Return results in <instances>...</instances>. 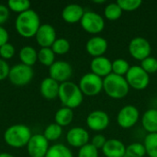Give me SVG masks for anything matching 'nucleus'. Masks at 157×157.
<instances>
[{"label":"nucleus","instance_id":"nucleus-1","mask_svg":"<svg viewBox=\"0 0 157 157\" xmlns=\"http://www.w3.org/2000/svg\"><path fill=\"white\" fill-rule=\"evenodd\" d=\"M103 90L109 98L121 99L128 95L130 86L125 77L111 73L103 79Z\"/></svg>","mask_w":157,"mask_h":157},{"label":"nucleus","instance_id":"nucleus-2","mask_svg":"<svg viewBox=\"0 0 157 157\" xmlns=\"http://www.w3.org/2000/svg\"><path fill=\"white\" fill-rule=\"evenodd\" d=\"M40 28V18L33 10H27L20 13L16 19V29L17 32L25 38H31L36 35Z\"/></svg>","mask_w":157,"mask_h":157},{"label":"nucleus","instance_id":"nucleus-3","mask_svg":"<svg viewBox=\"0 0 157 157\" xmlns=\"http://www.w3.org/2000/svg\"><path fill=\"white\" fill-rule=\"evenodd\" d=\"M58 97L65 108L75 109L83 102V93L79 86L73 82H64L60 85Z\"/></svg>","mask_w":157,"mask_h":157},{"label":"nucleus","instance_id":"nucleus-4","mask_svg":"<svg viewBox=\"0 0 157 157\" xmlns=\"http://www.w3.org/2000/svg\"><path fill=\"white\" fill-rule=\"evenodd\" d=\"M30 138V130L29 129V127L21 124L9 127L4 134V139L6 143L15 148H20L28 144Z\"/></svg>","mask_w":157,"mask_h":157},{"label":"nucleus","instance_id":"nucleus-5","mask_svg":"<svg viewBox=\"0 0 157 157\" xmlns=\"http://www.w3.org/2000/svg\"><path fill=\"white\" fill-rule=\"evenodd\" d=\"M79 88L83 95L89 97L97 96L103 89V79L93 73L86 74L80 79Z\"/></svg>","mask_w":157,"mask_h":157},{"label":"nucleus","instance_id":"nucleus-6","mask_svg":"<svg viewBox=\"0 0 157 157\" xmlns=\"http://www.w3.org/2000/svg\"><path fill=\"white\" fill-rule=\"evenodd\" d=\"M126 81L128 85L136 89V90H144L145 89L150 83L149 75L141 67V66H131L130 70L126 74Z\"/></svg>","mask_w":157,"mask_h":157},{"label":"nucleus","instance_id":"nucleus-7","mask_svg":"<svg viewBox=\"0 0 157 157\" xmlns=\"http://www.w3.org/2000/svg\"><path fill=\"white\" fill-rule=\"evenodd\" d=\"M80 23L82 28L91 34H98L105 28L104 18L99 14L93 11L85 12Z\"/></svg>","mask_w":157,"mask_h":157},{"label":"nucleus","instance_id":"nucleus-8","mask_svg":"<svg viewBox=\"0 0 157 157\" xmlns=\"http://www.w3.org/2000/svg\"><path fill=\"white\" fill-rule=\"evenodd\" d=\"M152 48L150 42L143 37L133 38L129 44V52L131 55L139 61H143L150 56Z\"/></svg>","mask_w":157,"mask_h":157},{"label":"nucleus","instance_id":"nucleus-9","mask_svg":"<svg viewBox=\"0 0 157 157\" xmlns=\"http://www.w3.org/2000/svg\"><path fill=\"white\" fill-rule=\"evenodd\" d=\"M9 80L16 86H24L30 82L33 77V70L30 66L23 63L17 64L10 69L8 75Z\"/></svg>","mask_w":157,"mask_h":157},{"label":"nucleus","instance_id":"nucleus-10","mask_svg":"<svg viewBox=\"0 0 157 157\" xmlns=\"http://www.w3.org/2000/svg\"><path fill=\"white\" fill-rule=\"evenodd\" d=\"M140 117L139 110L136 107L128 105L123 107L118 113L117 122L120 127L123 129H130L133 127Z\"/></svg>","mask_w":157,"mask_h":157},{"label":"nucleus","instance_id":"nucleus-11","mask_svg":"<svg viewBox=\"0 0 157 157\" xmlns=\"http://www.w3.org/2000/svg\"><path fill=\"white\" fill-rule=\"evenodd\" d=\"M27 145L29 155L31 157H45L49 150L48 140L42 134L31 136Z\"/></svg>","mask_w":157,"mask_h":157},{"label":"nucleus","instance_id":"nucleus-12","mask_svg":"<svg viewBox=\"0 0 157 157\" xmlns=\"http://www.w3.org/2000/svg\"><path fill=\"white\" fill-rule=\"evenodd\" d=\"M50 77L57 82H67V80L72 76L73 69L72 66L63 61H58L53 63L52 65L50 66Z\"/></svg>","mask_w":157,"mask_h":157},{"label":"nucleus","instance_id":"nucleus-13","mask_svg":"<svg viewBox=\"0 0 157 157\" xmlns=\"http://www.w3.org/2000/svg\"><path fill=\"white\" fill-rule=\"evenodd\" d=\"M86 124L92 131L100 132L108 128L109 124V117L103 110H94L87 116Z\"/></svg>","mask_w":157,"mask_h":157},{"label":"nucleus","instance_id":"nucleus-14","mask_svg":"<svg viewBox=\"0 0 157 157\" xmlns=\"http://www.w3.org/2000/svg\"><path fill=\"white\" fill-rule=\"evenodd\" d=\"M56 32L52 26L49 24H44L40 26L37 33H36V40L38 43L42 48H49L52 46L53 42L56 40Z\"/></svg>","mask_w":157,"mask_h":157},{"label":"nucleus","instance_id":"nucleus-15","mask_svg":"<svg viewBox=\"0 0 157 157\" xmlns=\"http://www.w3.org/2000/svg\"><path fill=\"white\" fill-rule=\"evenodd\" d=\"M90 68L93 74L102 77H106L112 73V62L109 58L100 56L96 57L90 63Z\"/></svg>","mask_w":157,"mask_h":157},{"label":"nucleus","instance_id":"nucleus-16","mask_svg":"<svg viewBox=\"0 0 157 157\" xmlns=\"http://www.w3.org/2000/svg\"><path fill=\"white\" fill-rule=\"evenodd\" d=\"M66 140L71 146L81 148L87 144L89 140V134L85 129L75 127L68 132L66 135Z\"/></svg>","mask_w":157,"mask_h":157},{"label":"nucleus","instance_id":"nucleus-17","mask_svg":"<svg viewBox=\"0 0 157 157\" xmlns=\"http://www.w3.org/2000/svg\"><path fill=\"white\" fill-rule=\"evenodd\" d=\"M102 152L106 157H124L126 155V146L118 139L107 140Z\"/></svg>","mask_w":157,"mask_h":157},{"label":"nucleus","instance_id":"nucleus-18","mask_svg":"<svg viewBox=\"0 0 157 157\" xmlns=\"http://www.w3.org/2000/svg\"><path fill=\"white\" fill-rule=\"evenodd\" d=\"M86 48L87 52L94 58L100 57L108 50V41L102 37H93L88 40Z\"/></svg>","mask_w":157,"mask_h":157},{"label":"nucleus","instance_id":"nucleus-19","mask_svg":"<svg viewBox=\"0 0 157 157\" xmlns=\"http://www.w3.org/2000/svg\"><path fill=\"white\" fill-rule=\"evenodd\" d=\"M84 14L85 12L81 6L77 4H70L63 8L62 17L68 23H76L81 21Z\"/></svg>","mask_w":157,"mask_h":157},{"label":"nucleus","instance_id":"nucleus-20","mask_svg":"<svg viewBox=\"0 0 157 157\" xmlns=\"http://www.w3.org/2000/svg\"><path fill=\"white\" fill-rule=\"evenodd\" d=\"M60 85L51 77L45 78L40 84V93L47 99H53L58 97Z\"/></svg>","mask_w":157,"mask_h":157},{"label":"nucleus","instance_id":"nucleus-21","mask_svg":"<svg viewBox=\"0 0 157 157\" xmlns=\"http://www.w3.org/2000/svg\"><path fill=\"white\" fill-rule=\"evenodd\" d=\"M142 123L149 133H157V109H148L143 116Z\"/></svg>","mask_w":157,"mask_h":157},{"label":"nucleus","instance_id":"nucleus-22","mask_svg":"<svg viewBox=\"0 0 157 157\" xmlns=\"http://www.w3.org/2000/svg\"><path fill=\"white\" fill-rule=\"evenodd\" d=\"M19 58L21 62L23 63V64L31 66L36 63L38 59V53L32 47L26 46L21 49L19 52Z\"/></svg>","mask_w":157,"mask_h":157},{"label":"nucleus","instance_id":"nucleus-23","mask_svg":"<svg viewBox=\"0 0 157 157\" xmlns=\"http://www.w3.org/2000/svg\"><path fill=\"white\" fill-rule=\"evenodd\" d=\"M74 118V112L69 108H62L55 114V121L56 124L62 126L69 125Z\"/></svg>","mask_w":157,"mask_h":157},{"label":"nucleus","instance_id":"nucleus-24","mask_svg":"<svg viewBox=\"0 0 157 157\" xmlns=\"http://www.w3.org/2000/svg\"><path fill=\"white\" fill-rule=\"evenodd\" d=\"M146 155L149 157H157V133H149L144 139Z\"/></svg>","mask_w":157,"mask_h":157},{"label":"nucleus","instance_id":"nucleus-25","mask_svg":"<svg viewBox=\"0 0 157 157\" xmlns=\"http://www.w3.org/2000/svg\"><path fill=\"white\" fill-rule=\"evenodd\" d=\"M45 157H73L72 152L63 144H55L49 148Z\"/></svg>","mask_w":157,"mask_h":157},{"label":"nucleus","instance_id":"nucleus-26","mask_svg":"<svg viewBox=\"0 0 157 157\" xmlns=\"http://www.w3.org/2000/svg\"><path fill=\"white\" fill-rule=\"evenodd\" d=\"M104 15L109 20H117L122 15V9L118 5V3L109 4L104 10Z\"/></svg>","mask_w":157,"mask_h":157},{"label":"nucleus","instance_id":"nucleus-27","mask_svg":"<svg viewBox=\"0 0 157 157\" xmlns=\"http://www.w3.org/2000/svg\"><path fill=\"white\" fill-rule=\"evenodd\" d=\"M131 66L124 59H116L112 62V73L121 76L126 75Z\"/></svg>","mask_w":157,"mask_h":157},{"label":"nucleus","instance_id":"nucleus-28","mask_svg":"<svg viewBox=\"0 0 157 157\" xmlns=\"http://www.w3.org/2000/svg\"><path fill=\"white\" fill-rule=\"evenodd\" d=\"M38 59L42 64L51 66L54 63V52L50 48H42L38 53Z\"/></svg>","mask_w":157,"mask_h":157},{"label":"nucleus","instance_id":"nucleus-29","mask_svg":"<svg viewBox=\"0 0 157 157\" xmlns=\"http://www.w3.org/2000/svg\"><path fill=\"white\" fill-rule=\"evenodd\" d=\"M145 155V147L141 143H133L126 147V155L129 157H144Z\"/></svg>","mask_w":157,"mask_h":157},{"label":"nucleus","instance_id":"nucleus-30","mask_svg":"<svg viewBox=\"0 0 157 157\" xmlns=\"http://www.w3.org/2000/svg\"><path fill=\"white\" fill-rule=\"evenodd\" d=\"M62 132H63L62 127L56 123H52V124H50L45 129L43 136L48 141H55L58 138H60V136L62 135Z\"/></svg>","mask_w":157,"mask_h":157},{"label":"nucleus","instance_id":"nucleus-31","mask_svg":"<svg viewBox=\"0 0 157 157\" xmlns=\"http://www.w3.org/2000/svg\"><path fill=\"white\" fill-rule=\"evenodd\" d=\"M69 49H70V43L65 39L56 40L52 46V52L57 54H65L66 52H68Z\"/></svg>","mask_w":157,"mask_h":157},{"label":"nucleus","instance_id":"nucleus-32","mask_svg":"<svg viewBox=\"0 0 157 157\" xmlns=\"http://www.w3.org/2000/svg\"><path fill=\"white\" fill-rule=\"evenodd\" d=\"M8 6L11 10L15 12L23 13L29 10V7L30 6V3L28 0H9Z\"/></svg>","mask_w":157,"mask_h":157},{"label":"nucleus","instance_id":"nucleus-33","mask_svg":"<svg viewBox=\"0 0 157 157\" xmlns=\"http://www.w3.org/2000/svg\"><path fill=\"white\" fill-rule=\"evenodd\" d=\"M148 75L155 74L157 72V59L155 57L149 56L141 62L140 65Z\"/></svg>","mask_w":157,"mask_h":157},{"label":"nucleus","instance_id":"nucleus-34","mask_svg":"<svg viewBox=\"0 0 157 157\" xmlns=\"http://www.w3.org/2000/svg\"><path fill=\"white\" fill-rule=\"evenodd\" d=\"M117 3L122 11H134L138 9L143 4L141 0H118Z\"/></svg>","mask_w":157,"mask_h":157},{"label":"nucleus","instance_id":"nucleus-35","mask_svg":"<svg viewBox=\"0 0 157 157\" xmlns=\"http://www.w3.org/2000/svg\"><path fill=\"white\" fill-rule=\"evenodd\" d=\"M78 157H98V150L91 144H87L80 148Z\"/></svg>","mask_w":157,"mask_h":157},{"label":"nucleus","instance_id":"nucleus-36","mask_svg":"<svg viewBox=\"0 0 157 157\" xmlns=\"http://www.w3.org/2000/svg\"><path fill=\"white\" fill-rule=\"evenodd\" d=\"M15 53V48L12 44L6 43L0 47V55L4 59H10Z\"/></svg>","mask_w":157,"mask_h":157},{"label":"nucleus","instance_id":"nucleus-37","mask_svg":"<svg viewBox=\"0 0 157 157\" xmlns=\"http://www.w3.org/2000/svg\"><path fill=\"white\" fill-rule=\"evenodd\" d=\"M106 142H107V139H106V137L104 135H102V134H97V135H95L93 137L91 144L95 148H97L98 150V149H102L104 147Z\"/></svg>","mask_w":157,"mask_h":157},{"label":"nucleus","instance_id":"nucleus-38","mask_svg":"<svg viewBox=\"0 0 157 157\" xmlns=\"http://www.w3.org/2000/svg\"><path fill=\"white\" fill-rule=\"evenodd\" d=\"M9 71H10V69H9L6 62L0 59V80L5 79L9 75Z\"/></svg>","mask_w":157,"mask_h":157},{"label":"nucleus","instance_id":"nucleus-39","mask_svg":"<svg viewBox=\"0 0 157 157\" xmlns=\"http://www.w3.org/2000/svg\"><path fill=\"white\" fill-rule=\"evenodd\" d=\"M8 16H9V12L7 7L3 5H0V25L4 24L7 20Z\"/></svg>","mask_w":157,"mask_h":157},{"label":"nucleus","instance_id":"nucleus-40","mask_svg":"<svg viewBox=\"0 0 157 157\" xmlns=\"http://www.w3.org/2000/svg\"><path fill=\"white\" fill-rule=\"evenodd\" d=\"M7 40H8V34L6 30L0 26V47L7 43Z\"/></svg>","mask_w":157,"mask_h":157},{"label":"nucleus","instance_id":"nucleus-41","mask_svg":"<svg viewBox=\"0 0 157 157\" xmlns=\"http://www.w3.org/2000/svg\"><path fill=\"white\" fill-rule=\"evenodd\" d=\"M0 157H13L9 154H0Z\"/></svg>","mask_w":157,"mask_h":157}]
</instances>
